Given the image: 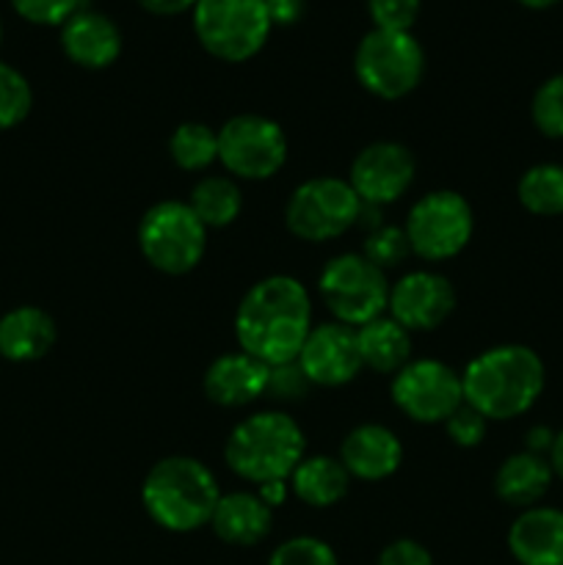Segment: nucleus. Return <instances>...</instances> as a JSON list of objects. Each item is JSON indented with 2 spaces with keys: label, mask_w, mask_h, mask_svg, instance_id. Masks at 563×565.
Here are the masks:
<instances>
[{
  "label": "nucleus",
  "mask_w": 563,
  "mask_h": 565,
  "mask_svg": "<svg viewBox=\"0 0 563 565\" xmlns=\"http://www.w3.org/2000/svg\"><path fill=\"white\" fill-rule=\"evenodd\" d=\"M312 331V303L293 276H268L243 296L235 315V337L243 353L268 367L296 362Z\"/></svg>",
  "instance_id": "obj_1"
},
{
  "label": "nucleus",
  "mask_w": 563,
  "mask_h": 565,
  "mask_svg": "<svg viewBox=\"0 0 563 565\" xmlns=\"http://www.w3.org/2000/svg\"><path fill=\"white\" fill-rule=\"evenodd\" d=\"M461 386L464 403L486 419H513L544 392V362L528 345L489 348L467 364Z\"/></svg>",
  "instance_id": "obj_2"
},
{
  "label": "nucleus",
  "mask_w": 563,
  "mask_h": 565,
  "mask_svg": "<svg viewBox=\"0 0 563 565\" xmlns=\"http://www.w3.org/2000/svg\"><path fill=\"white\" fill-rule=\"evenodd\" d=\"M219 500L215 475L188 456L158 461L141 486V502L149 519L169 533H193L210 524Z\"/></svg>",
  "instance_id": "obj_3"
},
{
  "label": "nucleus",
  "mask_w": 563,
  "mask_h": 565,
  "mask_svg": "<svg viewBox=\"0 0 563 565\" xmlns=\"http://www.w3.org/2000/svg\"><path fill=\"white\" fill-rule=\"evenodd\" d=\"M304 430L282 412H259L232 428L226 439V467L248 483L287 480L304 461Z\"/></svg>",
  "instance_id": "obj_4"
},
{
  "label": "nucleus",
  "mask_w": 563,
  "mask_h": 565,
  "mask_svg": "<svg viewBox=\"0 0 563 565\" xmlns=\"http://www.w3.org/2000/svg\"><path fill=\"white\" fill-rule=\"evenodd\" d=\"M265 0H199L193 6V31L210 55L230 64L254 58L270 36Z\"/></svg>",
  "instance_id": "obj_5"
},
{
  "label": "nucleus",
  "mask_w": 563,
  "mask_h": 565,
  "mask_svg": "<svg viewBox=\"0 0 563 565\" xmlns=\"http://www.w3.org/2000/svg\"><path fill=\"white\" fill-rule=\"evenodd\" d=\"M138 248L160 274H191L208 248V226L188 202H158L138 224Z\"/></svg>",
  "instance_id": "obj_6"
},
{
  "label": "nucleus",
  "mask_w": 563,
  "mask_h": 565,
  "mask_svg": "<svg viewBox=\"0 0 563 565\" xmlns=\"http://www.w3.org/2000/svg\"><path fill=\"white\" fill-rule=\"evenodd\" d=\"M353 72L364 92L381 99H401L419 86L425 72V53L408 31L364 33L353 53Z\"/></svg>",
  "instance_id": "obj_7"
},
{
  "label": "nucleus",
  "mask_w": 563,
  "mask_h": 565,
  "mask_svg": "<svg viewBox=\"0 0 563 565\" xmlns=\"http://www.w3.org/2000/svg\"><path fill=\"white\" fill-rule=\"evenodd\" d=\"M359 213H362V199L348 185V180L315 177L290 193L285 224L301 241L326 243L359 224Z\"/></svg>",
  "instance_id": "obj_8"
},
{
  "label": "nucleus",
  "mask_w": 563,
  "mask_h": 565,
  "mask_svg": "<svg viewBox=\"0 0 563 565\" xmlns=\"http://www.w3.org/2000/svg\"><path fill=\"white\" fill-rule=\"evenodd\" d=\"M329 312L342 326H364L390 307V281L364 254H342L323 268L318 281Z\"/></svg>",
  "instance_id": "obj_9"
},
{
  "label": "nucleus",
  "mask_w": 563,
  "mask_h": 565,
  "mask_svg": "<svg viewBox=\"0 0 563 565\" xmlns=\"http://www.w3.org/2000/svg\"><path fill=\"white\" fill-rule=\"evenodd\" d=\"M472 207L456 191L425 193L408 210L406 226H403L408 248L428 263H442L461 254L472 237Z\"/></svg>",
  "instance_id": "obj_10"
},
{
  "label": "nucleus",
  "mask_w": 563,
  "mask_h": 565,
  "mask_svg": "<svg viewBox=\"0 0 563 565\" xmlns=\"http://www.w3.org/2000/svg\"><path fill=\"white\" fill-rule=\"evenodd\" d=\"M219 160L237 180H270L287 160L285 130L268 116H232L219 130Z\"/></svg>",
  "instance_id": "obj_11"
},
{
  "label": "nucleus",
  "mask_w": 563,
  "mask_h": 565,
  "mask_svg": "<svg viewBox=\"0 0 563 565\" xmlns=\"http://www.w3.org/2000/svg\"><path fill=\"white\" fill-rule=\"evenodd\" d=\"M392 401L408 419L423 425L447 423L464 406L461 375L436 359L408 362L392 381Z\"/></svg>",
  "instance_id": "obj_12"
},
{
  "label": "nucleus",
  "mask_w": 563,
  "mask_h": 565,
  "mask_svg": "<svg viewBox=\"0 0 563 565\" xmlns=\"http://www.w3.org/2000/svg\"><path fill=\"white\" fill-rule=\"evenodd\" d=\"M414 171H417L414 154L403 143L375 141L353 158L348 185L357 191L362 204L384 207L397 202L412 188Z\"/></svg>",
  "instance_id": "obj_13"
},
{
  "label": "nucleus",
  "mask_w": 563,
  "mask_h": 565,
  "mask_svg": "<svg viewBox=\"0 0 563 565\" xmlns=\"http://www.w3.org/2000/svg\"><path fill=\"white\" fill-rule=\"evenodd\" d=\"M392 320L406 331H431L445 323L456 309V290L434 270H414L390 287Z\"/></svg>",
  "instance_id": "obj_14"
},
{
  "label": "nucleus",
  "mask_w": 563,
  "mask_h": 565,
  "mask_svg": "<svg viewBox=\"0 0 563 565\" xmlns=\"http://www.w3.org/2000/svg\"><path fill=\"white\" fill-rule=\"evenodd\" d=\"M296 362L312 386H342L364 367L357 331L342 323H326L309 331Z\"/></svg>",
  "instance_id": "obj_15"
},
{
  "label": "nucleus",
  "mask_w": 563,
  "mask_h": 565,
  "mask_svg": "<svg viewBox=\"0 0 563 565\" xmlns=\"http://www.w3.org/2000/svg\"><path fill=\"white\" fill-rule=\"evenodd\" d=\"M61 50L83 70H105L121 55V31L110 17L81 9L61 25Z\"/></svg>",
  "instance_id": "obj_16"
},
{
  "label": "nucleus",
  "mask_w": 563,
  "mask_h": 565,
  "mask_svg": "<svg viewBox=\"0 0 563 565\" xmlns=\"http://www.w3.org/2000/svg\"><path fill=\"white\" fill-rule=\"evenodd\" d=\"M270 367L248 353L219 356L204 373V395L210 403L224 408L248 406L268 390Z\"/></svg>",
  "instance_id": "obj_17"
},
{
  "label": "nucleus",
  "mask_w": 563,
  "mask_h": 565,
  "mask_svg": "<svg viewBox=\"0 0 563 565\" xmlns=\"http://www.w3.org/2000/svg\"><path fill=\"white\" fill-rule=\"evenodd\" d=\"M403 461V445L384 425H359L342 439L340 463L351 478L384 480L397 472Z\"/></svg>",
  "instance_id": "obj_18"
},
{
  "label": "nucleus",
  "mask_w": 563,
  "mask_h": 565,
  "mask_svg": "<svg viewBox=\"0 0 563 565\" xmlns=\"http://www.w3.org/2000/svg\"><path fill=\"white\" fill-rule=\"evenodd\" d=\"M508 550L519 565H563V511L535 505L519 513Z\"/></svg>",
  "instance_id": "obj_19"
},
{
  "label": "nucleus",
  "mask_w": 563,
  "mask_h": 565,
  "mask_svg": "<svg viewBox=\"0 0 563 565\" xmlns=\"http://www.w3.org/2000/svg\"><path fill=\"white\" fill-rule=\"evenodd\" d=\"M270 524H274V508L265 505L259 494H248V491L221 494L210 519L215 535L232 546L259 544L270 533Z\"/></svg>",
  "instance_id": "obj_20"
},
{
  "label": "nucleus",
  "mask_w": 563,
  "mask_h": 565,
  "mask_svg": "<svg viewBox=\"0 0 563 565\" xmlns=\"http://www.w3.org/2000/svg\"><path fill=\"white\" fill-rule=\"evenodd\" d=\"M55 345V320L39 307H17L0 318V356L25 364L47 356Z\"/></svg>",
  "instance_id": "obj_21"
},
{
  "label": "nucleus",
  "mask_w": 563,
  "mask_h": 565,
  "mask_svg": "<svg viewBox=\"0 0 563 565\" xmlns=\"http://www.w3.org/2000/svg\"><path fill=\"white\" fill-rule=\"evenodd\" d=\"M552 467L546 458L539 452H517V456L506 458L502 467L495 475V494L500 497L506 505L513 508H535L552 486Z\"/></svg>",
  "instance_id": "obj_22"
},
{
  "label": "nucleus",
  "mask_w": 563,
  "mask_h": 565,
  "mask_svg": "<svg viewBox=\"0 0 563 565\" xmlns=\"http://www.w3.org/2000/svg\"><path fill=\"white\" fill-rule=\"evenodd\" d=\"M359 356L375 373H401L412 356V331L392 318H375L357 329Z\"/></svg>",
  "instance_id": "obj_23"
},
{
  "label": "nucleus",
  "mask_w": 563,
  "mask_h": 565,
  "mask_svg": "<svg viewBox=\"0 0 563 565\" xmlns=\"http://www.w3.org/2000/svg\"><path fill=\"white\" fill-rule=\"evenodd\" d=\"M351 475L340 463V458H304L290 475L293 494L312 508H331L348 494Z\"/></svg>",
  "instance_id": "obj_24"
},
{
  "label": "nucleus",
  "mask_w": 563,
  "mask_h": 565,
  "mask_svg": "<svg viewBox=\"0 0 563 565\" xmlns=\"http://www.w3.org/2000/svg\"><path fill=\"white\" fill-rule=\"evenodd\" d=\"M188 204L208 230H224L241 215L243 193L230 177H204L193 185Z\"/></svg>",
  "instance_id": "obj_25"
},
{
  "label": "nucleus",
  "mask_w": 563,
  "mask_h": 565,
  "mask_svg": "<svg viewBox=\"0 0 563 565\" xmlns=\"http://www.w3.org/2000/svg\"><path fill=\"white\" fill-rule=\"evenodd\" d=\"M522 207L533 215H563V166L541 163L522 174L517 185Z\"/></svg>",
  "instance_id": "obj_26"
},
{
  "label": "nucleus",
  "mask_w": 563,
  "mask_h": 565,
  "mask_svg": "<svg viewBox=\"0 0 563 565\" xmlns=\"http://www.w3.org/2000/svg\"><path fill=\"white\" fill-rule=\"evenodd\" d=\"M169 154L182 171H204L219 160V132L202 121H185L171 132Z\"/></svg>",
  "instance_id": "obj_27"
},
{
  "label": "nucleus",
  "mask_w": 563,
  "mask_h": 565,
  "mask_svg": "<svg viewBox=\"0 0 563 565\" xmlns=\"http://www.w3.org/2000/svg\"><path fill=\"white\" fill-rule=\"evenodd\" d=\"M33 108V92L28 77L11 64L0 61V130L22 125Z\"/></svg>",
  "instance_id": "obj_28"
},
{
  "label": "nucleus",
  "mask_w": 563,
  "mask_h": 565,
  "mask_svg": "<svg viewBox=\"0 0 563 565\" xmlns=\"http://www.w3.org/2000/svg\"><path fill=\"white\" fill-rule=\"evenodd\" d=\"M530 116L541 136L563 138V75H552L535 88Z\"/></svg>",
  "instance_id": "obj_29"
},
{
  "label": "nucleus",
  "mask_w": 563,
  "mask_h": 565,
  "mask_svg": "<svg viewBox=\"0 0 563 565\" xmlns=\"http://www.w3.org/2000/svg\"><path fill=\"white\" fill-rule=\"evenodd\" d=\"M268 565H340L334 550L326 541L312 539V535H298V539L285 541L274 550Z\"/></svg>",
  "instance_id": "obj_30"
},
{
  "label": "nucleus",
  "mask_w": 563,
  "mask_h": 565,
  "mask_svg": "<svg viewBox=\"0 0 563 565\" xmlns=\"http://www.w3.org/2000/svg\"><path fill=\"white\" fill-rule=\"evenodd\" d=\"M408 252H412V248H408L406 232L395 230V226H381V230H375L373 235L364 241V257L373 265H379L381 270L401 265Z\"/></svg>",
  "instance_id": "obj_31"
},
{
  "label": "nucleus",
  "mask_w": 563,
  "mask_h": 565,
  "mask_svg": "<svg viewBox=\"0 0 563 565\" xmlns=\"http://www.w3.org/2000/svg\"><path fill=\"white\" fill-rule=\"evenodd\" d=\"M368 11L381 31H412L419 17V0H368Z\"/></svg>",
  "instance_id": "obj_32"
},
{
  "label": "nucleus",
  "mask_w": 563,
  "mask_h": 565,
  "mask_svg": "<svg viewBox=\"0 0 563 565\" xmlns=\"http://www.w3.org/2000/svg\"><path fill=\"white\" fill-rule=\"evenodd\" d=\"M83 0H11L17 14L33 25H64L75 11H81Z\"/></svg>",
  "instance_id": "obj_33"
},
{
  "label": "nucleus",
  "mask_w": 563,
  "mask_h": 565,
  "mask_svg": "<svg viewBox=\"0 0 563 565\" xmlns=\"http://www.w3.org/2000/svg\"><path fill=\"white\" fill-rule=\"evenodd\" d=\"M486 423H489V419H486L484 414L475 412L472 406H467V403H464L458 412H453L450 417H447L445 428H447V436H450L453 445L478 447L486 436Z\"/></svg>",
  "instance_id": "obj_34"
},
{
  "label": "nucleus",
  "mask_w": 563,
  "mask_h": 565,
  "mask_svg": "<svg viewBox=\"0 0 563 565\" xmlns=\"http://www.w3.org/2000/svg\"><path fill=\"white\" fill-rule=\"evenodd\" d=\"M309 381L304 375V370L298 367V362H287V364H276L270 367V379H268V390L265 395L276 397V401H298V397L307 395Z\"/></svg>",
  "instance_id": "obj_35"
},
{
  "label": "nucleus",
  "mask_w": 563,
  "mask_h": 565,
  "mask_svg": "<svg viewBox=\"0 0 563 565\" xmlns=\"http://www.w3.org/2000/svg\"><path fill=\"white\" fill-rule=\"evenodd\" d=\"M375 565H434V557L425 550L423 544L412 539L392 541L390 546H384Z\"/></svg>",
  "instance_id": "obj_36"
},
{
  "label": "nucleus",
  "mask_w": 563,
  "mask_h": 565,
  "mask_svg": "<svg viewBox=\"0 0 563 565\" xmlns=\"http://www.w3.org/2000/svg\"><path fill=\"white\" fill-rule=\"evenodd\" d=\"M265 9L274 25H293L301 20L304 0H265Z\"/></svg>",
  "instance_id": "obj_37"
},
{
  "label": "nucleus",
  "mask_w": 563,
  "mask_h": 565,
  "mask_svg": "<svg viewBox=\"0 0 563 565\" xmlns=\"http://www.w3.org/2000/svg\"><path fill=\"white\" fill-rule=\"evenodd\" d=\"M144 11L158 17H171L182 14V11H191L199 0H136Z\"/></svg>",
  "instance_id": "obj_38"
},
{
  "label": "nucleus",
  "mask_w": 563,
  "mask_h": 565,
  "mask_svg": "<svg viewBox=\"0 0 563 565\" xmlns=\"http://www.w3.org/2000/svg\"><path fill=\"white\" fill-rule=\"evenodd\" d=\"M287 497V489H285V480H274V483H263L259 486V500L265 502V505L276 508L282 505Z\"/></svg>",
  "instance_id": "obj_39"
},
{
  "label": "nucleus",
  "mask_w": 563,
  "mask_h": 565,
  "mask_svg": "<svg viewBox=\"0 0 563 565\" xmlns=\"http://www.w3.org/2000/svg\"><path fill=\"white\" fill-rule=\"evenodd\" d=\"M550 467H552V472H555L557 478L563 480V430L555 436V439H552V447H550Z\"/></svg>",
  "instance_id": "obj_40"
},
{
  "label": "nucleus",
  "mask_w": 563,
  "mask_h": 565,
  "mask_svg": "<svg viewBox=\"0 0 563 565\" xmlns=\"http://www.w3.org/2000/svg\"><path fill=\"white\" fill-rule=\"evenodd\" d=\"M517 3H522L524 9H550V6L561 3V0H517Z\"/></svg>",
  "instance_id": "obj_41"
},
{
  "label": "nucleus",
  "mask_w": 563,
  "mask_h": 565,
  "mask_svg": "<svg viewBox=\"0 0 563 565\" xmlns=\"http://www.w3.org/2000/svg\"><path fill=\"white\" fill-rule=\"evenodd\" d=\"M0 42H3V22H0Z\"/></svg>",
  "instance_id": "obj_42"
}]
</instances>
